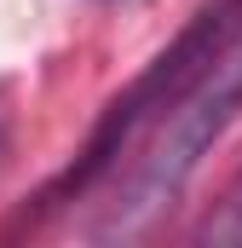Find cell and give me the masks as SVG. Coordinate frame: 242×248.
<instances>
[{"mask_svg":"<svg viewBox=\"0 0 242 248\" xmlns=\"http://www.w3.org/2000/svg\"><path fill=\"white\" fill-rule=\"evenodd\" d=\"M237 29H242V0H213V6H202L179 35H173V41L144 63L116 98H110V110L98 116L92 139L81 144V156H75V162H69L35 202H41V208H63V202H81L92 185H104V179L121 168V156L138 144V133L173 104V93H179V87L213 58Z\"/></svg>","mask_w":242,"mask_h":248,"instance_id":"2","label":"cell"},{"mask_svg":"<svg viewBox=\"0 0 242 248\" xmlns=\"http://www.w3.org/2000/svg\"><path fill=\"white\" fill-rule=\"evenodd\" d=\"M237 116H242V29L173 93V104L138 133V144L127 150L133 162L116 173V185L104 196V214L87 219L81 231L98 237V243L144 237L184 196V185L202 168V156L225 139V127Z\"/></svg>","mask_w":242,"mask_h":248,"instance_id":"1","label":"cell"},{"mask_svg":"<svg viewBox=\"0 0 242 248\" xmlns=\"http://www.w3.org/2000/svg\"><path fill=\"white\" fill-rule=\"evenodd\" d=\"M202 243H242V173L225 185V196H219V208L202 219V231H196Z\"/></svg>","mask_w":242,"mask_h":248,"instance_id":"3","label":"cell"},{"mask_svg":"<svg viewBox=\"0 0 242 248\" xmlns=\"http://www.w3.org/2000/svg\"><path fill=\"white\" fill-rule=\"evenodd\" d=\"M0 162H6V127H0Z\"/></svg>","mask_w":242,"mask_h":248,"instance_id":"4","label":"cell"}]
</instances>
